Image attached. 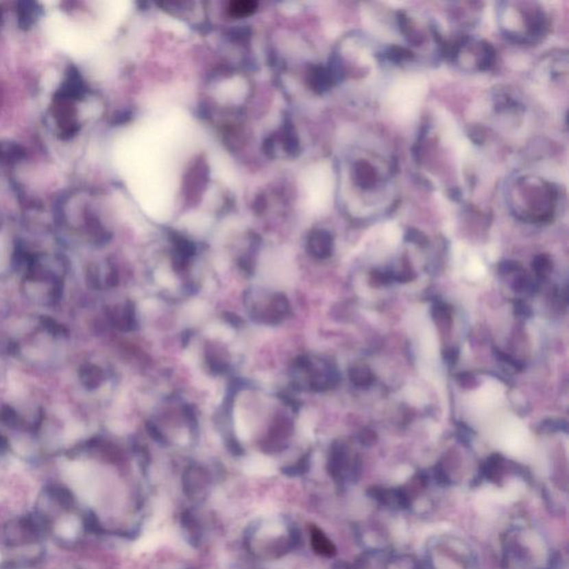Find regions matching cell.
<instances>
[{"label":"cell","instance_id":"ba28073f","mask_svg":"<svg viewBox=\"0 0 569 569\" xmlns=\"http://www.w3.org/2000/svg\"><path fill=\"white\" fill-rule=\"evenodd\" d=\"M50 498H53V502L62 508H65L67 511H71L75 504V498H73V493L68 488L60 486V485H51L46 489Z\"/></svg>","mask_w":569,"mask_h":569},{"label":"cell","instance_id":"8fae6325","mask_svg":"<svg viewBox=\"0 0 569 569\" xmlns=\"http://www.w3.org/2000/svg\"><path fill=\"white\" fill-rule=\"evenodd\" d=\"M433 315H434L435 322L437 323L439 328L443 329V330H447V329L450 328L452 315L450 306L447 305V304H444V302H440V304L435 305L434 309H433Z\"/></svg>","mask_w":569,"mask_h":569},{"label":"cell","instance_id":"7a4b0ae2","mask_svg":"<svg viewBox=\"0 0 569 569\" xmlns=\"http://www.w3.org/2000/svg\"><path fill=\"white\" fill-rule=\"evenodd\" d=\"M506 203L513 215L526 223H545L554 219L559 191L548 179L533 173H517L506 187Z\"/></svg>","mask_w":569,"mask_h":569},{"label":"cell","instance_id":"6da1fadb","mask_svg":"<svg viewBox=\"0 0 569 569\" xmlns=\"http://www.w3.org/2000/svg\"><path fill=\"white\" fill-rule=\"evenodd\" d=\"M348 209L361 220L387 214L396 205L395 165L391 156L377 147L361 145L347 159Z\"/></svg>","mask_w":569,"mask_h":569},{"label":"cell","instance_id":"603a6c76","mask_svg":"<svg viewBox=\"0 0 569 569\" xmlns=\"http://www.w3.org/2000/svg\"><path fill=\"white\" fill-rule=\"evenodd\" d=\"M156 278L158 280L159 284H162L165 287H173V277L167 271H159L156 275Z\"/></svg>","mask_w":569,"mask_h":569},{"label":"cell","instance_id":"484cf974","mask_svg":"<svg viewBox=\"0 0 569 569\" xmlns=\"http://www.w3.org/2000/svg\"><path fill=\"white\" fill-rule=\"evenodd\" d=\"M7 447H8V443H7L6 438L3 437V435L0 434V452L6 450Z\"/></svg>","mask_w":569,"mask_h":569},{"label":"cell","instance_id":"2e32d148","mask_svg":"<svg viewBox=\"0 0 569 569\" xmlns=\"http://www.w3.org/2000/svg\"><path fill=\"white\" fill-rule=\"evenodd\" d=\"M235 427L239 437L246 439L250 436V426L245 420L244 416L237 411L235 414Z\"/></svg>","mask_w":569,"mask_h":569},{"label":"cell","instance_id":"9c48e42d","mask_svg":"<svg viewBox=\"0 0 569 569\" xmlns=\"http://www.w3.org/2000/svg\"><path fill=\"white\" fill-rule=\"evenodd\" d=\"M504 458L498 454H494L488 458L487 463H485L484 475L489 481H497L502 477L504 472Z\"/></svg>","mask_w":569,"mask_h":569},{"label":"cell","instance_id":"cb8c5ba5","mask_svg":"<svg viewBox=\"0 0 569 569\" xmlns=\"http://www.w3.org/2000/svg\"><path fill=\"white\" fill-rule=\"evenodd\" d=\"M515 313L520 317H531V311L529 306L524 302H517L515 304Z\"/></svg>","mask_w":569,"mask_h":569},{"label":"cell","instance_id":"277c9868","mask_svg":"<svg viewBox=\"0 0 569 569\" xmlns=\"http://www.w3.org/2000/svg\"><path fill=\"white\" fill-rule=\"evenodd\" d=\"M27 271L24 291L29 300L41 305H53L60 300L65 275L62 261L32 259Z\"/></svg>","mask_w":569,"mask_h":569},{"label":"cell","instance_id":"d6986e66","mask_svg":"<svg viewBox=\"0 0 569 569\" xmlns=\"http://www.w3.org/2000/svg\"><path fill=\"white\" fill-rule=\"evenodd\" d=\"M406 239L409 243H413V244L420 245V246H425L427 244V238L424 234L422 232H417V230H411V232H407V236H406Z\"/></svg>","mask_w":569,"mask_h":569},{"label":"cell","instance_id":"9a60e30c","mask_svg":"<svg viewBox=\"0 0 569 569\" xmlns=\"http://www.w3.org/2000/svg\"><path fill=\"white\" fill-rule=\"evenodd\" d=\"M531 280V279L529 278V275L524 273L518 274L515 280H513V291H516L517 293H525V291H531V286H533V282Z\"/></svg>","mask_w":569,"mask_h":569},{"label":"cell","instance_id":"30bf717a","mask_svg":"<svg viewBox=\"0 0 569 569\" xmlns=\"http://www.w3.org/2000/svg\"><path fill=\"white\" fill-rule=\"evenodd\" d=\"M350 379L357 386L367 387L374 382V375L367 365L358 364L352 367L350 370Z\"/></svg>","mask_w":569,"mask_h":569},{"label":"cell","instance_id":"5bb4252c","mask_svg":"<svg viewBox=\"0 0 569 569\" xmlns=\"http://www.w3.org/2000/svg\"><path fill=\"white\" fill-rule=\"evenodd\" d=\"M256 8V3L252 1H239V3H234L230 7V12L232 15L237 16V17H244L248 16L254 12Z\"/></svg>","mask_w":569,"mask_h":569},{"label":"cell","instance_id":"4316f807","mask_svg":"<svg viewBox=\"0 0 569 569\" xmlns=\"http://www.w3.org/2000/svg\"><path fill=\"white\" fill-rule=\"evenodd\" d=\"M1 23H3V14H1V8H0V26H1Z\"/></svg>","mask_w":569,"mask_h":569},{"label":"cell","instance_id":"e0dca14e","mask_svg":"<svg viewBox=\"0 0 569 569\" xmlns=\"http://www.w3.org/2000/svg\"><path fill=\"white\" fill-rule=\"evenodd\" d=\"M520 270H522V266L517 261H505L499 265V273L503 274V275L520 273Z\"/></svg>","mask_w":569,"mask_h":569},{"label":"cell","instance_id":"44dd1931","mask_svg":"<svg viewBox=\"0 0 569 569\" xmlns=\"http://www.w3.org/2000/svg\"><path fill=\"white\" fill-rule=\"evenodd\" d=\"M389 275L387 273H383V271H379V270H374L372 275H370V280L374 282V284L375 286H382V284H386L389 280Z\"/></svg>","mask_w":569,"mask_h":569},{"label":"cell","instance_id":"8992f818","mask_svg":"<svg viewBox=\"0 0 569 569\" xmlns=\"http://www.w3.org/2000/svg\"><path fill=\"white\" fill-rule=\"evenodd\" d=\"M17 23L19 28L29 30L37 23L41 15V7L35 1H19L16 3Z\"/></svg>","mask_w":569,"mask_h":569},{"label":"cell","instance_id":"7c38bea8","mask_svg":"<svg viewBox=\"0 0 569 569\" xmlns=\"http://www.w3.org/2000/svg\"><path fill=\"white\" fill-rule=\"evenodd\" d=\"M24 150L19 145L12 143H0V160L1 162H17L18 159L24 157Z\"/></svg>","mask_w":569,"mask_h":569},{"label":"cell","instance_id":"ac0fdd59","mask_svg":"<svg viewBox=\"0 0 569 569\" xmlns=\"http://www.w3.org/2000/svg\"><path fill=\"white\" fill-rule=\"evenodd\" d=\"M458 384L463 388H474L477 386V379L472 373H461L457 375Z\"/></svg>","mask_w":569,"mask_h":569},{"label":"cell","instance_id":"4fadbf2b","mask_svg":"<svg viewBox=\"0 0 569 569\" xmlns=\"http://www.w3.org/2000/svg\"><path fill=\"white\" fill-rule=\"evenodd\" d=\"M531 267L534 269L537 276L540 277V278H546V277L549 276V274L552 273V259L549 258V256L547 255L536 256L534 261H533Z\"/></svg>","mask_w":569,"mask_h":569},{"label":"cell","instance_id":"52a82bcc","mask_svg":"<svg viewBox=\"0 0 569 569\" xmlns=\"http://www.w3.org/2000/svg\"><path fill=\"white\" fill-rule=\"evenodd\" d=\"M311 544L314 547L315 552L325 556V557H334L336 555V547L329 540L328 537L324 534L317 527L311 529Z\"/></svg>","mask_w":569,"mask_h":569},{"label":"cell","instance_id":"ffe728a7","mask_svg":"<svg viewBox=\"0 0 569 569\" xmlns=\"http://www.w3.org/2000/svg\"><path fill=\"white\" fill-rule=\"evenodd\" d=\"M361 441L363 445L372 446L377 441V435H376L375 431L365 429V431H361Z\"/></svg>","mask_w":569,"mask_h":569},{"label":"cell","instance_id":"5b68a950","mask_svg":"<svg viewBox=\"0 0 569 569\" xmlns=\"http://www.w3.org/2000/svg\"><path fill=\"white\" fill-rule=\"evenodd\" d=\"M445 53L458 67L466 71H488L496 59V51L492 44L472 36H465L452 46H447Z\"/></svg>","mask_w":569,"mask_h":569},{"label":"cell","instance_id":"7402d4cb","mask_svg":"<svg viewBox=\"0 0 569 569\" xmlns=\"http://www.w3.org/2000/svg\"><path fill=\"white\" fill-rule=\"evenodd\" d=\"M542 427L544 428L547 429L548 431H559V429H564V431H567V423L566 422H563V420H549V422H545V423L542 424Z\"/></svg>","mask_w":569,"mask_h":569},{"label":"cell","instance_id":"d4e9b609","mask_svg":"<svg viewBox=\"0 0 569 569\" xmlns=\"http://www.w3.org/2000/svg\"><path fill=\"white\" fill-rule=\"evenodd\" d=\"M458 356H459L458 350L454 348V347L448 348V350L444 352V358L446 359L447 363H449V364H455L456 361H457Z\"/></svg>","mask_w":569,"mask_h":569},{"label":"cell","instance_id":"3957f363","mask_svg":"<svg viewBox=\"0 0 569 569\" xmlns=\"http://www.w3.org/2000/svg\"><path fill=\"white\" fill-rule=\"evenodd\" d=\"M496 17L500 33L517 44H537L548 33V15L538 3L503 1L497 5Z\"/></svg>","mask_w":569,"mask_h":569}]
</instances>
